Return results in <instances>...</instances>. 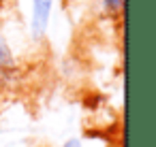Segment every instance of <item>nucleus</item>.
Instances as JSON below:
<instances>
[{"mask_svg": "<svg viewBox=\"0 0 156 147\" xmlns=\"http://www.w3.org/2000/svg\"><path fill=\"white\" fill-rule=\"evenodd\" d=\"M0 68L5 70H17L20 68V58L15 56L9 39L5 36V32L0 30Z\"/></svg>", "mask_w": 156, "mask_h": 147, "instance_id": "2", "label": "nucleus"}, {"mask_svg": "<svg viewBox=\"0 0 156 147\" xmlns=\"http://www.w3.org/2000/svg\"><path fill=\"white\" fill-rule=\"evenodd\" d=\"M107 17H120L124 13V0H98Z\"/></svg>", "mask_w": 156, "mask_h": 147, "instance_id": "3", "label": "nucleus"}, {"mask_svg": "<svg viewBox=\"0 0 156 147\" xmlns=\"http://www.w3.org/2000/svg\"><path fill=\"white\" fill-rule=\"evenodd\" d=\"M54 2L56 0H30V36L34 43H41L47 34Z\"/></svg>", "mask_w": 156, "mask_h": 147, "instance_id": "1", "label": "nucleus"}, {"mask_svg": "<svg viewBox=\"0 0 156 147\" xmlns=\"http://www.w3.org/2000/svg\"><path fill=\"white\" fill-rule=\"evenodd\" d=\"M62 147H83V143H81L79 138L73 136V138H66V141L62 143Z\"/></svg>", "mask_w": 156, "mask_h": 147, "instance_id": "4", "label": "nucleus"}]
</instances>
